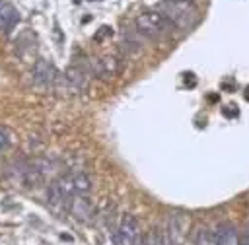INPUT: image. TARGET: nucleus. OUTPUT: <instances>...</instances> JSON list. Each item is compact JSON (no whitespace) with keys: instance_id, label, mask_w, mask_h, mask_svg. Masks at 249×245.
<instances>
[{"instance_id":"1","label":"nucleus","mask_w":249,"mask_h":245,"mask_svg":"<svg viewBox=\"0 0 249 245\" xmlns=\"http://www.w3.org/2000/svg\"><path fill=\"white\" fill-rule=\"evenodd\" d=\"M173 29H177L160 10L144 12L136 18V31L148 39H161L169 35Z\"/></svg>"},{"instance_id":"2","label":"nucleus","mask_w":249,"mask_h":245,"mask_svg":"<svg viewBox=\"0 0 249 245\" xmlns=\"http://www.w3.org/2000/svg\"><path fill=\"white\" fill-rule=\"evenodd\" d=\"M8 177L16 187L21 189H31L37 187L43 181V169L39 163L35 161H27V159H18L8 167Z\"/></svg>"},{"instance_id":"3","label":"nucleus","mask_w":249,"mask_h":245,"mask_svg":"<svg viewBox=\"0 0 249 245\" xmlns=\"http://www.w3.org/2000/svg\"><path fill=\"white\" fill-rule=\"evenodd\" d=\"M158 10L175 25V27H191L196 21V8L193 2H175V0H163Z\"/></svg>"},{"instance_id":"4","label":"nucleus","mask_w":249,"mask_h":245,"mask_svg":"<svg viewBox=\"0 0 249 245\" xmlns=\"http://www.w3.org/2000/svg\"><path fill=\"white\" fill-rule=\"evenodd\" d=\"M31 76H33V84L37 86V88H51L54 82H56V70H54V66L49 62V60H45V58H39L35 64H33V72H31Z\"/></svg>"},{"instance_id":"5","label":"nucleus","mask_w":249,"mask_h":245,"mask_svg":"<svg viewBox=\"0 0 249 245\" xmlns=\"http://www.w3.org/2000/svg\"><path fill=\"white\" fill-rule=\"evenodd\" d=\"M187 228H189V220L185 218V214H171L169 224H167V241L165 245H183L185 243V235H187Z\"/></svg>"},{"instance_id":"6","label":"nucleus","mask_w":249,"mask_h":245,"mask_svg":"<svg viewBox=\"0 0 249 245\" xmlns=\"http://www.w3.org/2000/svg\"><path fill=\"white\" fill-rule=\"evenodd\" d=\"M78 222H89L95 214V208L91 204V200L86 196V194H74L68 202V208H66Z\"/></svg>"},{"instance_id":"7","label":"nucleus","mask_w":249,"mask_h":245,"mask_svg":"<svg viewBox=\"0 0 249 245\" xmlns=\"http://www.w3.org/2000/svg\"><path fill=\"white\" fill-rule=\"evenodd\" d=\"M91 72L101 80H111L121 72V60L117 56H101L91 62Z\"/></svg>"},{"instance_id":"8","label":"nucleus","mask_w":249,"mask_h":245,"mask_svg":"<svg viewBox=\"0 0 249 245\" xmlns=\"http://www.w3.org/2000/svg\"><path fill=\"white\" fill-rule=\"evenodd\" d=\"M140 235V224L138 220L132 216V214H124L121 224H119V229H117V239L121 245H130L136 237Z\"/></svg>"},{"instance_id":"9","label":"nucleus","mask_w":249,"mask_h":245,"mask_svg":"<svg viewBox=\"0 0 249 245\" xmlns=\"http://www.w3.org/2000/svg\"><path fill=\"white\" fill-rule=\"evenodd\" d=\"M64 84L68 88V91L72 93H82L88 88V72L82 66H68V70L64 72Z\"/></svg>"},{"instance_id":"10","label":"nucleus","mask_w":249,"mask_h":245,"mask_svg":"<svg viewBox=\"0 0 249 245\" xmlns=\"http://www.w3.org/2000/svg\"><path fill=\"white\" fill-rule=\"evenodd\" d=\"M18 21H19L18 10L8 0H0V31H4V33L12 31Z\"/></svg>"},{"instance_id":"11","label":"nucleus","mask_w":249,"mask_h":245,"mask_svg":"<svg viewBox=\"0 0 249 245\" xmlns=\"http://www.w3.org/2000/svg\"><path fill=\"white\" fill-rule=\"evenodd\" d=\"M214 235H216V245H239V237H237L235 229L228 224H222L214 231Z\"/></svg>"},{"instance_id":"12","label":"nucleus","mask_w":249,"mask_h":245,"mask_svg":"<svg viewBox=\"0 0 249 245\" xmlns=\"http://www.w3.org/2000/svg\"><path fill=\"white\" fill-rule=\"evenodd\" d=\"M47 202H49L53 208H64V210L68 208V202H66L64 194L60 192L56 181H53V183L49 185V191H47Z\"/></svg>"},{"instance_id":"13","label":"nucleus","mask_w":249,"mask_h":245,"mask_svg":"<svg viewBox=\"0 0 249 245\" xmlns=\"http://www.w3.org/2000/svg\"><path fill=\"white\" fill-rule=\"evenodd\" d=\"M72 183L76 194H88L91 191V179L84 171H72Z\"/></svg>"},{"instance_id":"14","label":"nucleus","mask_w":249,"mask_h":245,"mask_svg":"<svg viewBox=\"0 0 249 245\" xmlns=\"http://www.w3.org/2000/svg\"><path fill=\"white\" fill-rule=\"evenodd\" d=\"M12 144H14V132L6 124H0V152L10 150Z\"/></svg>"},{"instance_id":"15","label":"nucleus","mask_w":249,"mask_h":245,"mask_svg":"<svg viewBox=\"0 0 249 245\" xmlns=\"http://www.w3.org/2000/svg\"><path fill=\"white\" fill-rule=\"evenodd\" d=\"M195 245H216V235L214 231L206 229V228H200L196 237H195Z\"/></svg>"},{"instance_id":"16","label":"nucleus","mask_w":249,"mask_h":245,"mask_svg":"<svg viewBox=\"0 0 249 245\" xmlns=\"http://www.w3.org/2000/svg\"><path fill=\"white\" fill-rule=\"evenodd\" d=\"M146 245H165V239H163V235L156 229V231H152L150 237L146 239Z\"/></svg>"},{"instance_id":"17","label":"nucleus","mask_w":249,"mask_h":245,"mask_svg":"<svg viewBox=\"0 0 249 245\" xmlns=\"http://www.w3.org/2000/svg\"><path fill=\"white\" fill-rule=\"evenodd\" d=\"M239 245H249V231L241 233V237H239Z\"/></svg>"},{"instance_id":"18","label":"nucleus","mask_w":249,"mask_h":245,"mask_svg":"<svg viewBox=\"0 0 249 245\" xmlns=\"http://www.w3.org/2000/svg\"><path fill=\"white\" fill-rule=\"evenodd\" d=\"M130 245H146V237H142V235H138Z\"/></svg>"},{"instance_id":"19","label":"nucleus","mask_w":249,"mask_h":245,"mask_svg":"<svg viewBox=\"0 0 249 245\" xmlns=\"http://www.w3.org/2000/svg\"><path fill=\"white\" fill-rule=\"evenodd\" d=\"M224 115L226 117H231V115H237V109L233 111V109H224Z\"/></svg>"},{"instance_id":"20","label":"nucleus","mask_w":249,"mask_h":245,"mask_svg":"<svg viewBox=\"0 0 249 245\" xmlns=\"http://www.w3.org/2000/svg\"><path fill=\"white\" fill-rule=\"evenodd\" d=\"M175 2H191V0H175Z\"/></svg>"}]
</instances>
